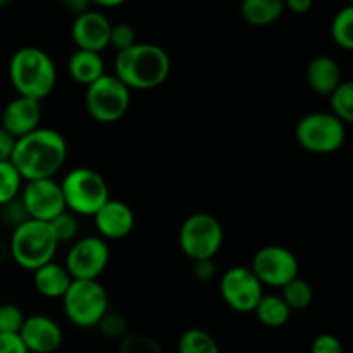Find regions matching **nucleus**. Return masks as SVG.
I'll list each match as a JSON object with an SVG mask.
<instances>
[{"label":"nucleus","instance_id":"obj_23","mask_svg":"<svg viewBox=\"0 0 353 353\" xmlns=\"http://www.w3.org/2000/svg\"><path fill=\"white\" fill-rule=\"evenodd\" d=\"M179 353H221L216 338L202 327H190L181 334L178 343Z\"/></svg>","mask_w":353,"mask_h":353},{"label":"nucleus","instance_id":"obj_28","mask_svg":"<svg viewBox=\"0 0 353 353\" xmlns=\"http://www.w3.org/2000/svg\"><path fill=\"white\" fill-rule=\"evenodd\" d=\"M48 224H50L52 231H54V236L59 245L68 243V241H72L76 236H78V231H79L78 216L71 214L69 210H64L62 214H59V216L54 217Z\"/></svg>","mask_w":353,"mask_h":353},{"label":"nucleus","instance_id":"obj_17","mask_svg":"<svg viewBox=\"0 0 353 353\" xmlns=\"http://www.w3.org/2000/svg\"><path fill=\"white\" fill-rule=\"evenodd\" d=\"M95 226L102 240H123L133 231L134 214L128 203L112 200L100 207L95 214Z\"/></svg>","mask_w":353,"mask_h":353},{"label":"nucleus","instance_id":"obj_14","mask_svg":"<svg viewBox=\"0 0 353 353\" xmlns=\"http://www.w3.org/2000/svg\"><path fill=\"white\" fill-rule=\"evenodd\" d=\"M110 21L107 19L105 14L90 7L86 12L79 14L74 17L71 28V37L78 50L100 52L109 47L110 37Z\"/></svg>","mask_w":353,"mask_h":353},{"label":"nucleus","instance_id":"obj_4","mask_svg":"<svg viewBox=\"0 0 353 353\" xmlns=\"http://www.w3.org/2000/svg\"><path fill=\"white\" fill-rule=\"evenodd\" d=\"M57 240L50 224L28 219L14 228L9 252L12 261L26 271H37L54 261L57 254Z\"/></svg>","mask_w":353,"mask_h":353},{"label":"nucleus","instance_id":"obj_13","mask_svg":"<svg viewBox=\"0 0 353 353\" xmlns=\"http://www.w3.org/2000/svg\"><path fill=\"white\" fill-rule=\"evenodd\" d=\"M264 286L261 285L250 268H241V265H234V268L228 269L219 281L221 296H223L224 303L230 309L236 310V312H254L257 303L261 302L262 292Z\"/></svg>","mask_w":353,"mask_h":353},{"label":"nucleus","instance_id":"obj_16","mask_svg":"<svg viewBox=\"0 0 353 353\" xmlns=\"http://www.w3.org/2000/svg\"><path fill=\"white\" fill-rule=\"evenodd\" d=\"M41 121V105L37 100L26 99V97H16L10 100L2 110V121L0 126L17 140L31 131L40 128Z\"/></svg>","mask_w":353,"mask_h":353},{"label":"nucleus","instance_id":"obj_27","mask_svg":"<svg viewBox=\"0 0 353 353\" xmlns=\"http://www.w3.org/2000/svg\"><path fill=\"white\" fill-rule=\"evenodd\" d=\"M23 178L10 161L0 162V207L14 202L23 188Z\"/></svg>","mask_w":353,"mask_h":353},{"label":"nucleus","instance_id":"obj_33","mask_svg":"<svg viewBox=\"0 0 353 353\" xmlns=\"http://www.w3.org/2000/svg\"><path fill=\"white\" fill-rule=\"evenodd\" d=\"M310 353H345L343 343L334 334H319L310 345Z\"/></svg>","mask_w":353,"mask_h":353},{"label":"nucleus","instance_id":"obj_21","mask_svg":"<svg viewBox=\"0 0 353 353\" xmlns=\"http://www.w3.org/2000/svg\"><path fill=\"white\" fill-rule=\"evenodd\" d=\"M241 17L252 26H268L278 21L285 12L281 0H245L240 6Z\"/></svg>","mask_w":353,"mask_h":353},{"label":"nucleus","instance_id":"obj_12","mask_svg":"<svg viewBox=\"0 0 353 353\" xmlns=\"http://www.w3.org/2000/svg\"><path fill=\"white\" fill-rule=\"evenodd\" d=\"M19 202L28 219L50 223L54 217L65 210L61 185L54 179L26 181L21 188Z\"/></svg>","mask_w":353,"mask_h":353},{"label":"nucleus","instance_id":"obj_32","mask_svg":"<svg viewBox=\"0 0 353 353\" xmlns=\"http://www.w3.org/2000/svg\"><path fill=\"white\" fill-rule=\"evenodd\" d=\"M134 43H137V33H134L133 26H130L126 23L112 24V28H110L109 45L116 48L117 54L123 50H128Z\"/></svg>","mask_w":353,"mask_h":353},{"label":"nucleus","instance_id":"obj_15","mask_svg":"<svg viewBox=\"0 0 353 353\" xmlns=\"http://www.w3.org/2000/svg\"><path fill=\"white\" fill-rule=\"evenodd\" d=\"M28 353H54L61 348L64 341L61 326L48 316H30L24 319L19 331Z\"/></svg>","mask_w":353,"mask_h":353},{"label":"nucleus","instance_id":"obj_38","mask_svg":"<svg viewBox=\"0 0 353 353\" xmlns=\"http://www.w3.org/2000/svg\"><path fill=\"white\" fill-rule=\"evenodd\" d=\"M68 7L76 14V16H79V14L86 12V10L90 9V3L86 2V0H69Z\"/></svg>","mask_w":353,"mask_h":353},{"label":"nucleus","instance_id":"obj_30","mask_svg":"<svg viewBox=\"0 0 353 353\" xmlns=\"http://www.w3.org/2000/svg\"><path fill=\"white\" fill-rule=\"evenodd\" d=\"M97 327L100 330L102 336L109 338V340H123L128 334V323L123 314L114 312L110 309L103 314V317L99 321Z\"/></svg>","mask_w":353,"mask_h":353},{"label":"nucleus","instance_id":"obj_19","mask_svg":"<svg viewBox=\"0 0 353 353\" xmlns=\"http://www.w3.org/2000/svg\"><path fill=\"white\" fill-rule=\"evenodd\" d=\"M33 274L34 288L40 295L47 296V299H62L72 283V278L65 271L64 265L54 261L41 265Z\"/></svg>","mask_w":353,"mask_h":353},{"label":"nucleus","instance_id":"obj_31","mask_svg":"<svg viewBox=\"0 0 353 353\" xmlns=\"http://www.w3.org/2000/svg\"><path fill=\"white\" fill-rule=\"evenodd\" d=\"M24 319L26 316L16 303H0V333L19 334Z\"/></svg>","mask_w":353,"mask_h":353},{"label":"nucleus","instance_id":"obj_9","mask_svg":"<svg viewBox=\"0 0 353 353\" xmlns=\"http://www.w3.org/2000/svg\"><path fill=\"white\" fill-rule=\"evenodd\" d=\"M85 105L90 116L99 123H114L128 112L131 105V90L114 74H103L86 86Z\"/></svg>","mask_w":353,"mask_h":353},{"label":"nucleus","instance_id":"obj_11","mask_svg":"<svg viewBox=\"0 0 353 353\" xmlns=\"http://www.w3.org/2000/svg\"><path fill=\"white\" fill-rule=\"evenodd\" d=\"M299 259L281 245H268L255 252L250 271L261 285L283 288L292 279L299 278Z\"/></svg>","mask_w":353,"mask_h":353},{"label":"nucleus","instance_id":"obj_6","mask_svg":"<svg viewBox=\"0 0 353 353\" xmlns=\"http://www.w3.org/2000/svg\"><path fill=\"white\" fill-rule=\"evenodd\" d=\"M223 226L210 214H192L179 228V248L193 262L216 257L223 247Z\"/></svg>","mask_w":353,"mask_h":353},{"label":"nucleus","instance_id":"obj_39","mask_svg":"<svg viewBox=\"0 0 353 353\" xmlns=\"http://www.w3.org/2000/svg\"><path fill=\"white\" fill-rule=\"evenodd\" d=\"M121 0H110V2H103V0H100V2H97V6L99 7H103V9H109V7H119L121 6Z\"/></svg>","mask_w":353,"mask_h":353},{"label":"nucleus","instance_id":"obj_36","mask_svg":"<svg viewBox=\"0 0 353 353\" xmlns=\"http://www.w3.org/2000/svg\"><path fill=\"white\" fill-rule=\"evenodd\" d=\"M14 145H16V138L10 137V134L0 126V162L10 161Z\"/></svg>","mask_w":353,"mask_h":353},{"label":"nucleus","instance_id":"obj_7","mask_svg":"<svg viewBox=\"0 0 353 353\" xmlns=\"http://www.w3.org/2000/svg\"><path fill=\"white\" fill-rule=\"evenodd\" d=\"M61 300L65 317L78 327H97L103 314L109 310V295L99 281L72 279Z\"/></svg>","mask_w":353,"mask_h":353},{"label":"nucleus","instance_id":"obj_25","mask_svg":"<svg viewBox=\"0 0 353 353\" xmlns=\"http://www.w3.org/2000/svg\"><path fill=\"white\" fill-rule=\"evenodd\" d=\"M331 37L334 43L343 50H352L353 48V6L341 7L333 17L331 23Z\"/></svg>","mask_w":353,"mask_h":353},{"label":"nucleus","instance_id":"obj_8","mask_svg":"<svg viewBox=\"0 0 353 353\" xmlns=\"http://www.w3.org/2000/svg\"><path fill=\"white\" fill-rule=\"evenodd\" d=\"M295 138L303 150L326 155L343 147L347 130L331 112H310L296 123Z\"/></svg>","mask_w":353,"mask_h":353},{"label":"nucleus","instance_id":"obj_2","mask_svg":"<svg viewBox=\"0 0 353 353\" xmlns=\"http://www.w3.org/2000/svg\"><path fill=\"white\" fill-rule=\"evenodd\" d=\"M171 72L168 52L155 43L137 41L133 47L117 54L114 76L130 90H154L161 86Z\"/></svg>","mask_w":353,"mask_h":353},{"label":"nucleus","instance_id":"obj_37","mask_svg":"<svg viewBox=\"0 0 353 353\" xmlns=\"http://www.w3.org/2000/svg\"><path fill=\"white\" fill-rule=\"evenodd\" d=\"M285 7L292 10L293 14H307L312 9V0H288Z\"/></svg>","mask_w":353,"mask_h":353},{"label":"nucleus","instance_id":"obj_18","mask_svg":"<svg viewBox=\"0 0 353 353\" xmlns=\"http://www.w3.org/2000/svg\"><path fill=\"white\" fill-rule=\"evenodd\" d=\"M305 79L310 90H314L319 95L330 97L343 81L340 62L330 55H317L307 65Z\"/></svg>","mask_w":353,"mask_h":353},{"label":"nucleus","instance_id":"obj_5","mask_svg":"<svg viewBox=\"0 0 353 353\" xmlns=\"http://www.w3.org/2000/svg\"><path fill=\"white\" fill-rule=\"evenodd\" d=\"M65 210L74 216H95L100 207L110 200L109 185L95 169L76 168L59 183Z\"/></svg>","mask_w":353,"mask_h":353},{"label":"nucleus","instance_id":"obj_10","mask_svg":"<svg viewBox=\"0 0 353 353\" xmlns=\"http://www.w3.org/2000/svg\"><path fill=\"white\" fill-rule=\"evenodd\" d=\"M109 245L100 236L79 238L72 243L65 255V271L72 279L79 281H99L100 274L109 264Z\"/></svg>","mask_w":353,"mask_h":353},{"label":"nucleus","instance_id":"obj_3","mask_svg":"<svg viewBox=\"0 0 353 353\" xmlns=\"http://www.w3.org/2000/svg\"><path fill=\"white\" fill-rule=\"evenodd\" d=\"M9 78L17 95L41 102L57 85V68L45 50L23 47L10 57Z\"/></svg>","mask_w":353,"mask_h":353},{"label":"nucleus","instance_id":"obj_34","mask_svg":"<svg viewBox=\"0 0 353 353\" xmlns=\"http://www.w3.org/2000/svg\"><path fill=\"white\" fill-rule=\"evenodd\" d=\"M0 353H28L19 334L0 333Z\"/></svg>","mask_w":353,"mask_h":353},{"label":"nucleus","instance_id":"obj_26","mask_svg":"<svg viewBox=\"0 0 353 353\" xmlns=\"http://www.w3.org/2000/svg\"><path fill=\"white\" fill-rule=\"evenodd\" d=\"M331 114L343 124L353 121V83L341 81L340 86L330 95Z\"/></svg>","mask_w":353,"mask_h":353},{"label":"nucleus","instance_id":"obj_35","mask_svg":"<svg viewBox=\"0 0 353 353\" xmlns=\"http://www.w3.org/2000/svg\"><path fill=\"white\" fill-rule=\"evenodd\" d=\"M193 274L199 281H212L217 274V268L214 264V259H209V261H199L193 265Z\"/></svg>","mask_w":353,"mask_h":353},{"label":"nucleus","instance_id":"obj_29","mask_svg":"<svg viewBox=\"0 0 353 353\" xmlns=\"http://www.w3.org/2000/svg\"><path fill=\"white\" fill-rule=\"evenodd\" d=\"M117 353H164L161 343L147 334H126L119 340Z\"/></svg>","mask_w":353,"mask_h":353},{"label":"nucleus","instance_id":"obj_20","mask_svg":"<svg viewBox=\"0 0 353 353\" xmlns=\"http://www.w3.org/2000/svg\"><path fill=\"white\" fill-rule=\"evenodd\" d=\"M68 71L76 83L90 86L105 74V64H103L102 55L97 54V52L78 50L76 48L71 57H69Z\"/></svg>","mask_w":353,"mask_h":353},{"label":"nucleus","instance_id":"obj_24","mask_svg":"<svg viewBox=\"0 0 353 353\" xmlns=\"http://www.w3.org/2000/svg\"><path fill=\"white\" fill-rule=\"evenodd\" d=\"M281 299L292 312L293 310H305L312 305L314 290L309 281L302 278H295L288 285L283 286Z\"/></svg>","mask_w":353,"mask_h":353},{"label":"nucleus","instance_id":"obj_22","mask_svg":"<svg viewBox=\"0 0 353 353\" xmlns=\"http://www.w3.org/2000/svg\"><path fill=\"white\" fill-rule=\"evenodd\" d=\"M255 316L259 323L268 327H281L290 321L292 310L283 302L281 295H262L261 302L255 307Z\"/></svg>","mask_w":353,"mask_h":353},{"label":"nucleus","instance_id":"obj_1","mask_svg":"<svg viewBox=\"0 0 353 353\" xmlns=\"http://www.w3.org/2000/svg\"><path fill=\"white\" fill-rule=\"evenodd\" d=\"M68 159V141L59 131L38 128L14 145L10 164L16 168L23 181L54 179Z\"/></svg>","mask_w":353,"mask_h":353}]
</instances>
